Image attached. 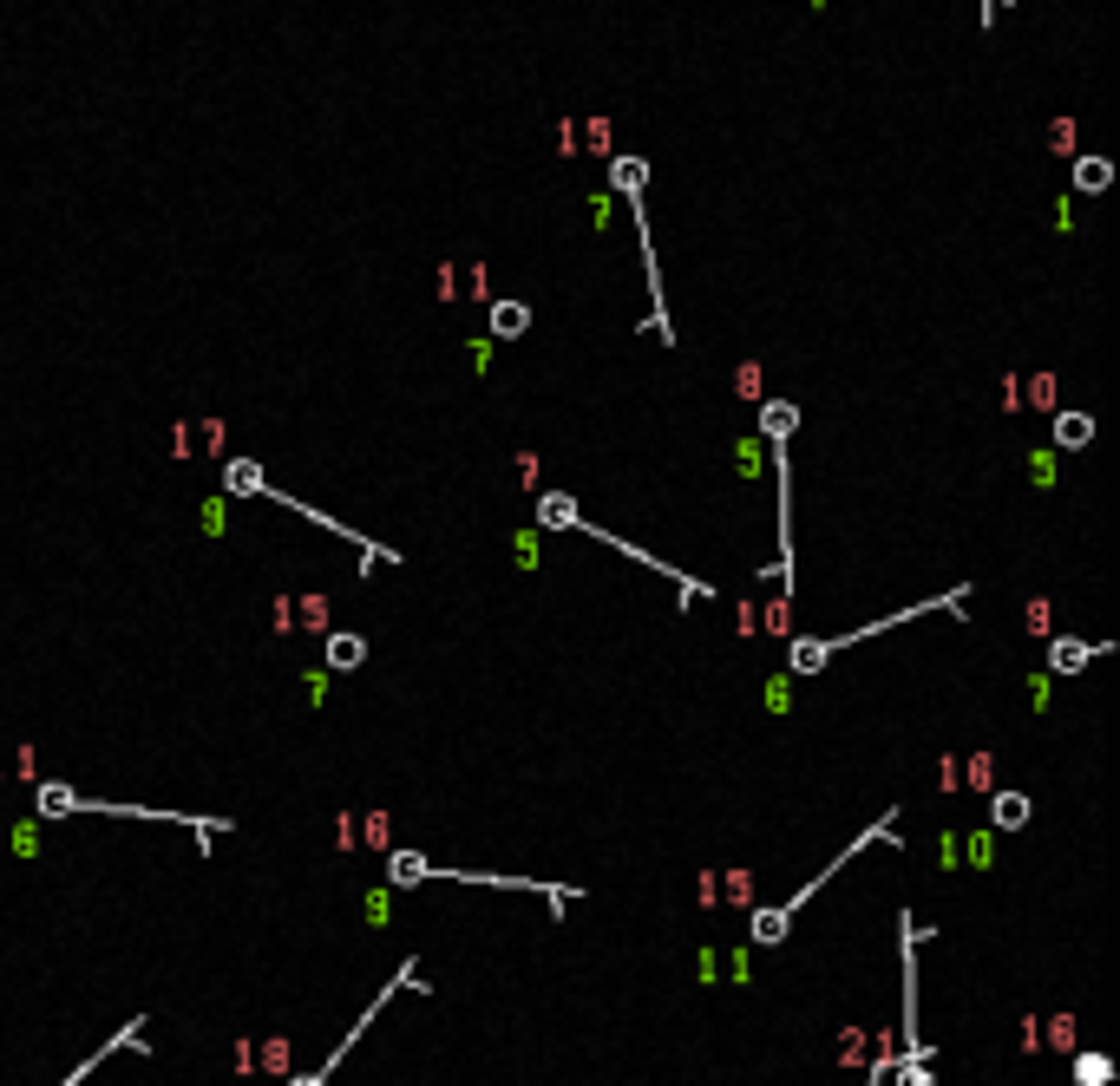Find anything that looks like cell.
<instances>
[{
    "label": "cell",
    "mask_w": 1120,
    "mask_h": 1086,
    "mask_svg": "<svg viewBox=\"0 0 1120 1086\" xmlns=\"http://www.w3.org/2000/svg\"><path fill=\"white\" fill-rule=\"evenodd\" d=\"M1094 655H1101V641H1068V635L1049 641V668L1055 675H1081V661H1094Z\"/></svg>",
    "instance_id": "obj_9"
},
{
    "label": "cell",
    "mask_w": 1120,
    "mask_h": 1086,
    "mask_svg": "<svg viewBox=\"0 0 1120 1086\" xmlns=\"http://www.w3.org/2000/svg\"><path fill=\"white\" fill-rule=\"evenodd\" d=\"M1107 1080H1114L1107 1054H1075V1086H1107Z\"/></svg>",
    "instance_id": "obj_18"
},
{
    "label": "cell",
    "mask_w": 1120,
    "mask_h": 1086,
    "mask_svg": "<svg viewBox=\"0 0 1120 1086\" xmlns=\"http://www.w3.org/2000/svg\"><path fill=\"white\" fill-rule=\"evenodd\" d=\"M400 989H426V982H420V955H406V962H400V969H394V982H387V989H380V995H374V1001H368V1008H360V1015H354V1028H348V1034H341V1041L328 1047V1060H314L308 1073H288L282 1086H334L341 1060H348V1054L360 1047V1034H368V1028H374V1021L387 1015V1001H394Z\"/></svg>",
    "instance_id": "obj_4"
},
{
    "label": "cell",
    "mask_w": 1120,
    "mask_h": 1086,
    "mask_svg": "<svg viewBox=\"0 0 1120 1086\" xmlns=\"http://www.w3.org/2000/svg\"><path fill=\"white\" fill-rule=\"evenodd\" d=\"M33 811H40V825L46 819H79V811H99V819H144V825H190L210 845V837H224V831H236V819H216V811H164V805H118V799H92V793H72V785H60V779H40V793H33Z\"/></svg>",
    "instance_id": "obj_1"
},
{
    "label": "cell",
    "mask_w": 1120,
    "mask_h": 1086,
    "mask_svg": "<svg viewBox=\"0 0 1120 1086\" xmlns=\"http://www.w3.org/2000/svg\"><path fill=\"white\" fill-rule=\"evenodd\" d=\"M734 393H741V400H761V360H741V367H734Z\"/></svg>",
    "instance_id": "obj_20"
},
{
    "label": "cell",
    "mask_w": 1120,
    "mask_h": 1086,
    "mask_svg": "<svg viewBox=\"0 0 1120 1086\" xmlns=\"http://www.w3.org/2000/svg\"><path fill=\"white\" fill-rule=\"evenodd\" d=\"M144 1028H151V1015H132V1021L118 1028V1034H106V1047H99V1054H86V1060H79V1067H72L60 1086H86V1080L99 1073L106 1060H112V1054H125V1047H132V1054H151V1041H144Z\"/></svg>",
    "instance_id": "obj_5"
},
{
    "label": "cell",
    "mask_w": 1120,
    "mask_h": 1086,
    "mask_svg": "<svg viewBox=\"0 0 1120 1086\" xmlns=\"http://www.w3.org/2000/svg\"><path fill=\"white\" fill-rule=\"evenodd\" d=\"M334 845H341V851H354V845H360V831H354V819H334Z\"/></svg>",
    "instance_id": "obj_25"
},
{
    "label": "cell",
    "mask_w": 1120,
    "mask_h": 1086,
    "mask_svg": "<svg viewBox=\"0 0 1120 1086\" xmlns=\"http://www.w3.org/2000/svg\"><path fill=\"white\" fill-rule=\"evenodd\" d=\"M1114 184V164L1107 158H1075V196H1101Z\"/></svg>",
    "instance_id": "obj_14"
},
{
    "label": "cell",
    "mask_w": 1120,
    "mask_h": 1086,
    "mask_svg": "<svg viewBox=\"0 0 1120 1086\" xmlns=\"http://www.w3.org/2000/svg\"><path fill=\"white\" fill-rule=\"evenodd\" d=\"M897 1086H937L931 1067H917V1060H897Z\"/></svg>",
    "instance_id": "obj_22"
},
{
    "label": "cell",
    "mask_w": 1120,
    "mask_h": 1086,
    "mask_svg": "<svg viewBox=\"0 0 1120 1086\" xmlns=\"http://www.w3.org/2000/svg\"><path fill=\"white\" fill-rule=\"evenodd\" d=\"M643 184H649V164H643V158H610V190H616V196H643Z\"/></svg>",
    "instance_id": "obj_13"
},
{
    "label": "cell",
    "mask_w": 1120,
    "mask_h": 1086,
    "mask_svg": "<svg viewBox=\"0 0 1120 1086\" xmlns=\"http://www.w3.org/2000/svg\"><path fill=\"white\" fill-rule=\"evenodd\" d=\"M224 491H230V498H262L270 478H262L256 458H224Z\"/></svg>",
    "instance_id": "obj_6"
},
{
    "label": "cell",
    "mask_w": 1120,
    "mask_h": 1086,
    "mask_svg": "<svg viewBox=\"0 0 1120 1086\" xmlns=\"http://www.w3.org/2000/svg\"><path fill=\"white\" fill-rule=\"evenodd\" d=\"M524 328H531V308H524V302H492V334L518 340Z\"/></svg>",
    "instance_id": "obj_15"
},
{
    "label": "cell",
    "mask_w": 1120,
    "mask_h": 1086,
    "mask_svg": "<svg viewBox=\"0 0 1120 1086\" xmlns=\"http://www.w3.org/2000/svg\"><path fill=\"white\" fill-rule=\"evenodd\" d=\"M250 1060H256L262 1073H282V1080H288V1060H296V1054H288V1041H282V1034H270V1041H262Z\"/></svg>",
    "instance_id": "obj_17"
},
{
    "label": "cell",
    "mask_w": 1120,
    "mask_h": 1086,
    "mask_svg": "<svg viewBox=\"0 0 1120 1086\" xmlns=\"http://www.w3.org/2000/svg\"><path fill=\"white\" fill-rule=\"evenodd\" d=\"M865 845H897V811H885V819H879V825H871V831H859V845H845V851H839L833 864H825V871H819V877H807V883H799V891H793L787 903H773V910H753V929H747V936H753V943H761V949H773V943H787V929H793V917H799V910H807V903H813V897H819V891H825V883H833V877H839V871H845V864H851V857H859Z\"/></svg>",
    "instance_id": "obj_2"
},
{
    "label": "cell",
    "mask_w": 1120,
    "mask_h": 1086,
    "mask_svg": "<svg viewBox=\"0 0 1120 1086\" xmlns=\"http://www.w3.org/2000/svg\"><path fill=\"white\" fill-rule=\"evenodd\" d=\"M963 779H970V785H977V793H989V759L977 753V759H970V773H963Z\"/></svg>",
    "instance_id": "obj_24"
},
{
    "label": "cell",
    "mask_w": 1120,
    "mask_h": 1086,
    "mask_svg": "<svg viewBox=\"0 0 1120 1086\" xmlns=\"http://www.w3.org/2000/svg\"><path fill=\"white\" fill-rule=\"evenodd\" d=\"M1029 811H1035L1029 793H996V799H989V825H996V831H1022V825H1029Z\"/></svg>",
    "instance_id": "obj_11"
},
{
    "label": "cell",
    "mask_w": 1120,
    "mask_h": 1086,
    "mask_svg": "<svg viewBox=\"0 0 1120 1086\" xmlns=\"http://www.w3.org/2000/svg\"><path fill=\"white\" fill-rule=\"evenodd\" d=\"M583 132H590V151H610V125H603V118H590Z\"/></svg>",
    "instance_id": "obj_26"
},
{
    "label": "cell",
    "mask_w": 1120,
    "mask_h": 1086,
    "mask_svg": "<svg viewBox=\"0 0 1120 1086\" xmlns=\"http://www.w3.org/2000/svg\"><path fill=\"white\" fill-rule=\"evenodd\" d=\"M1088 439H1094V419H1088V412H1075V406L1055 412V446H1061V452H1081Z\"/></svg>",
    "instance_id": "obj_12"
},
{
    "label": "cell",
    "mask_w": 1120,
    "mask_h": 1086,
    "mask_svg": "<svg viewBox=\"0 0 1120 1086\" xmlns=\"http://www.w3.org/2000/svg\"><path fill=\"white\" fill-rule=\"evenodd\" d=\"M970 603V589H943V596H931V603H911V609H897V615H879L871 629H859V635H799L793 648H787V661H793V675H819L825 668V655H839V648H851V641H871V635H885V629H897V622H917V615H937V609H963Z\"/></svg>",
    "instance_id": "obj_3"
},
{
    "label": "cell",
    "mask_w": 1120,
    "mask_h": 1086,
    "mask_svg": "<svg viewBox=\"0 0 1120 1086\" xmlns=\"http://www.w3.org/2000/svg\"><path fill=\"white\" fill-rule=\"evenodd\" d=\"M538 524L544 530H577V498L570 491H538Z\"/></svg>",
    "instance_id": "obj_10"
},
{
    "label": "cell",
    "mask_w": 1120,
    "mask_h": 1086,
    "mask_svg": "<svg viewBox=\"0 0 1120 1086\" xmlns=\"http://www.w3.org/2000/svg\"><path fill=\"white\" fill-rule=\"evenodd\" d=\"M360 845H374V851H387V811H374V819H368V831H360Z\"/></svg>",
    "instance_id": "obj_23"
},
{
    "label": "cell",
    "mask_w": 1120,
    "mask_h": 1086,
    "mask_svg": "<svg viewBox=\"0 0 1120 1086\" xmlns=\"http://www.w3.org/2000/svg\"><path fill=\"white\" fill-rule=\"evenodd\" d=\"M1042 1028H1049V1047H1055V1054H1075V1015H1049Z\"/></svg>",
    "instance_id": "obj_19"
},
{
    "label": "cell",
    "mask_w": 1120,
    "mask_h": 1086,
    "mask_svg": "<svg viewBox=\"0 0 1120 1086\" xmlns=\"http://www.w3.org/2000/svg\"><path fill=\"white\" fill-rule=\"evenodd\" d=\"M715 891H721V903L753 910V877H747V871H715Z\"/></svg>",
    "instance_id": "obj_16"
},
{
    "label": "cell",
    "mask_w": 1120,
    "mask_h": 1086,
    "mask_svg": "<svg viewBox=\"0 0 1120 1086\" xmlns=\"http://www.w3.org/2000/svg\"><path fill=\"white\" fill-rule=\"evenodd\" d=\"M360 661H368V635H348V629L334 635V629H328V668H334V675H354Z\"/></svg>",
    "instance_id": "obj_8"
},
{
    "label": "cell",
    "mask_w": 1120,
    "mask_h": 1086,
    "mask_svg": "<svg viewBox=\"0 0 1120 1086\" xmlns=\"http://www.w3.org/2000/svg\"><path fill=\"white\" fill-rule=\"evenodd\" d=\"M865 1060V1034L859 1028H845V1041H839V1067H859Z\"/></svg>",
    "instance_id": "obj_21"
},
{
    "label": "cell",
    "mask_w": 1120,
    "mask_h": 1086,
    "mask_svg": "<svg viewBox=\"0 0 1120 1086\" xmlns=\"http://www.w3.org/2000/svg\"><path fill=\"white\" fill-rule=\"evenodd\" d=\"M761 432H767V446H787V439L799 432V406L793 400H761Z\"/></svg>",
    "instance_id": "obj_7"
}]
</instances>
